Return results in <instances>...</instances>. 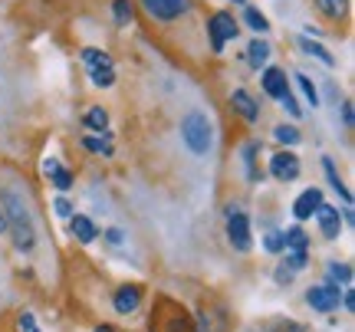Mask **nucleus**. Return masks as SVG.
Returning <instances> with one entry per match:
<instances>
[{"mask_svg":"<svg viewBox=\"0 0 355 332\" xmlns=\"http://www.w3.org/2000/svg\"><path fill=\"white\" fill-rule=\"evenodd\" d=\"M270 53H273V50H270V43H266L263 37H254L250 43H247V63L260 73V69L270 63Z\"/></svg>","mask_w":355,"mask_h":332,"instance_id":"16","label":"nucleus"},{"mask_svg":"<svg viewBox=\"0 0 355 332\" xmlns=\"http://www.w3.org/2000/svg\"><path fill=\"white\" fill-rule=\"evenodd\" d=\"M257 152H263V148H260V141H247V145H243V168H247V181H250V184H257V181H263V171H260V168H257Z\"/></svg>","mask_w":355,"mask_h":332,"instance_id":"19","label":"nucleus"},{"mask_svg":"<svg viewBox=\"0 0 355 332\" xmlns=\"http://www.w3.org/2000/svg\"><path fill=\"white\" fill-rule=\"evenodd\" d=\"M260 89L270 96V99H283V92L290 89V79H286V69H279V66H263L260 69Z\"/></svg>","mask_w":355,"mask_h":332,"instance_id":"9","label":"nucleus"},{"mask_svg":"<svg viewBox=\"0 0 355 332\" xmlns=\"http://www.w3.org/2000/svg\"><path fill=\"white\" fill-rule=\"evenodd\" d=\"M89 79H92V86H99V89L115 86V63L112 66H89Z\"/></svg>","mask_w":355,"mask_h":332,"instance_id":"23","label":"nucleus"},{"mask_svg":"<svg viewBox=\"0 0 355 332\" xmlns=\"http://www.w3.org/2000/svg\"><path fill=\"white\" fill-rule=\"evenodd\" d=\"M343 309H345V313H355V293H352V290H345V293H343Z\"/></svg>","mask_w":355,"mask_h":332,"instance_id":"38","label":"nucleus"},{"mask_svg":"<svg viewBox=\"0 0 355 332\" xmlns=\"http://www.w3.org/2000/svg\"><path fill=\"white\" fill-rule=\"evenodd\" d=\"M322 171H326L329 188L343 198V204H352V191H349V188H345V181L339 178V168H336V161H332V158H322Z\"/></svg>","mask_w":355,"mask_h":332,"instance_id":"17","label":"nucleus"},{"mask_svg":"<svg viewBox=\"0 0 355 332\" xmlns=\"http://www.w3.org/2000/svg\"><path fill=\"white\" fill-rule=\"evenodd\" d=\"M296 46H300V50H303L306 56H316V60H319L322 66H336V56H332V53L326 50V46L319 43V40H313V37H300V40H296Z\"/></svg>","mask_w":355,"mask_h":332,"instance_id":"18","label":"nucleus"},{"mask_svg":"<svg viewBox=\"0 0 355 332\" xmlns=\"http://www.w3.org/2000/svg\"><path fill=\"white\" fill-rule=\"evenodd\" d=\"M53 211H56L60 218H69V214H76V207H73V201H69L66 194H60V198H53Z\"/></svg>","mask_w":355,"mask_h":332,"instance_id":"33","label":"nucleus"},{"mask_svg":"<svg viewBox=\"0 0 355 332\" xmlns=\"http://www.w3.org/2000/svg\"><path fill=\"white\" fill-rule=\"evenodd\" d=\"M241 33V24L234 20V13L227 10H217L211 20H207V37H211V50L214 53H224L227 40H237Z\"/></svg>","mask_w":355,"mask_h":332,"instance_id":"3","label":"nucleus"},{"mask_svg":"<svg viewBox=\"0 0 355 332\" xmlns=\"http://www.w3.org/2000/svg\"><path fill=\"white\" fill-rule=\"evenodd\" d=\"M273 277H277V283H279V286H290V283H293V270H286V267H283V263H279V267H277V273H273Z\"/></svg>","mask_w":355,"mask_h":332,"instance_id":"36","label":"nucleus"},{"mask_svg":"<svg viewBox=\"0 0 355 332\" xmlns=\"http://www.w3.org/2000/svg\"><path fill=\"white\" fill-rule=\"evenodd\" d=\"M66 220H69V234H73L79 243H92L99 237V227H96L92 218H86V214H69Z\"/></svg>","mask_w":355,"mask_h":332,"instance_id":"14","label":"nucleus"},{"mask_svg":"<svg viewBox=\"0 0 355 332\" xmlns=\"http://www.w3.org/2000/svg\"><path fill=\"white\" fill-rule=\"evenodd\" d=\"M279 105L286 109V115H290V119H300V115H303V105L296 103V96H293V89L283 92V99H279Z\"/></svg>","mask_w":355,"mask_h":332,"instance_id":"31","label":"nucleus"},{"mask_svg":"<svg viewBox=\"0 0 355 332\" xmlns=\"http://www.w3.org/2000/svg\"><path fill=\"white\" fill-rule=\"evenodd\" d=\"M0 201H3V220H7V230L13 234V247L20 254H30L37 247V224H33V211L26 204V198L17 188H3L0 191Z\"/></svg>","mask_w":355,"mask_h":332,"instance_id":"1","label":"nucleus"},{"mask_svg":"<svg viewBox=\"0 0 355 332\" xmlns=\"http://www.w3.org/2000/svg\"><path fill=\"white\" fill-rule=\"evenodd\" d=\"M230 109L241 115L243 122H250V125H254V122H260V99H254L247 89H234V92H230Z\"/></svg>","mask_w":355,"mask_h":332,"instance_id":"10","label":"nucleus"},{"mask_svg":"<svg viewBox=\"0 0 355 332\" xmlns=\"http://www.w3.org/2000/svg\"><path fill=\"white\" fill-rule=\"evenodd\" d=\"M83 125H86L92 135H112V132H109V112H105L102 105H92V109L83 112Z\"/></svg>","mask_w":355,"mask_h":332,"instance_id":"15","label":"nucleus"},{"mask_svg":"<svg viewBox=\"0 0 355 332\" xmlns=\"http://www.w3.org/2000/svg\"><path fill=\"white\" fill-rule=\"evenodd\" d=\"M339 112H343V125L352 128L355 125V109H352V103H349V99H343V103H339Z\"/></svg>","mask_w":355,"mask_h":332,"instance_id":"35","label":"nucleus"},{"mask_svg":"<svg viewBox=\"0 0 355 332\" xmlns=\"http://www.w3.org/2000/svg\"><path fill=\"white\" fill-rule=\"evenodd\" d=\"M43 175H46V178L53 181V188H60L63 194L69 191L73 184H76L73 171H69V168H66L63 161H60V158H46V161H43Z\"/></svg>","mask_w":355,"mask_h":332,"instance_id":"12","label":"nucleus"},{"mask_svg":"<svg viewBox=\"0 0 355 332\" xmlns=\"http://www.w3.org/2000/svg\"><path fill=\"white\" fill-rule=\"evenodd\" d=\"M227 241L234 250L247 254L254 247V234H250V218L241 207H227Z\"/></svg>","mask_w":355,"mask_h":332,"instance_id":"4","label":"nucleus"},{"mask_svg":"<svg viewBox=\"0 0 355 332\" xmlns=\"http://www.w3.org/2000/svg\"><path fill=\"white\" fill-rule=\"evenodd\" d=\"M141 7L158 24H175L188 13V0H141Z\"/></svg>","mask_w":355,"mask_h":332,"instance_id":"6","label":"nucleus"},{"mask_svg":"<svg viewBox=\"0 0 355 332\" xmlns=\"http://www.w3.org/2000/svg\"><path fill=\"white\" fill-rule=\"evenodd\" d=\"M316 3V10L322 17H329V20H343L345 13H349V0H313Z\"/></svg>","mask_w":355,"mask_h":332,"instance_id":"22","label":"nucleus"},{"mask_svg":"<svg viewBox=\"0 0 355 332\" xmlns=\"http://www.w3.org/2000/svg\"><path fill=\"white\" fill-rule=\"evenodd\" d=\"M243 24L250 26L257 37H263L266 30H270V20H266V13L257 10V7H247V10H243Z\"/></svg>","mask_w":355,"mask_h":332,"instance_id":"24","label":"nucleus"},{"mask_svg":"<svg viewBox=\"0 0 355 332\" xmlns=\"http://www.w3.org/2000/svg\"><path fill=\"white\" fill-rule=\"evenodd\" d=\"M102 237H105V241H109V243H115V247H119V243L125 241V234H122V230H119V227H109V230H102Z\"/></svg>","mask_w":355,"mask_h":332,"instance_id":"37","label":"nucleus"},{"mask_svg":"<svg viewBox=\"0 0 355 332\" xmlns=\"http://www.w3.org/2000/svg\"><path fill=\"white\" fill-rule=\"evenodd\" d=\"M3 230H7V220H3V214H0V234H3Z\"/></svg>","mask_w":355,"mask_h":332,"instance_id":"40","label":"nucleus"},{"mask_svg":"<svg viewBox=\"0 0 355 332\" xmlns=\"http://www.w3.org/2000/svg\"><path fill=\"white\" fill-rule=\"evenodd\" d=\"M181 141L188 145L191 155H207L211 145H214V128H211V119L204 112H188L181 119Z\"/></svg>","mask_w":355,"mask_h":332,"instance_id":"2","label":"nucleus"},{"mask_svg":"<svg viewBox=\"0 0 355 332\" xmlns=\"http://www.w3.org/2000/svg\"><path fill=\"white\" fill-rule=\"evenodd\" d=\"M83 63H86V66H112V56H109L105 50L86 46V50H83Z\"/></svg>","mask_w":355,"mask_h":332,"instance_id":"30","label":"nucleus"},{"mask_svg":"<svg viewBox=\"0 0 355 332\" xmlns=\"http://www.w3.org/2000/svg\"><path fill=\"white\" fill-rule=\"evenodd\" d=\"M92 332H115L112 326H99V329H92Z\"/></svg>","mask_w":355,"mask_h":332,"instance_id":"39","label":"nucleus"},{"mask_svg":"<svg viewBox=\"0 0 355 332\" xmlns=\"http://www.w3.org/2000/svg\"><path fill=\"white\" fill-rule=\"evenodd\" d=\"M306 303H309V309L332 316V313L339 309V303H343V290H339V283H329V280L316 283V286L306 290Z\"/></svg>","mask_w":355,"mask_h":332,"instance_id":"5","label":"nucleus"},{"mask_svg":"<svg viewBox=\"0 0 355 332\" xmlns=\"http://www.w3.org/2000/svg\"><path fill=\"white\" fill-rule=\"evenodd\" d=\"M17 329L20 332H40V326H37V316H33V313H20V320H17Z\"/></svg>","mask_w":355,"mask_h":332,"instance_id":"34","label":"nucleus"},{"mask_svg":"<svg viewBox=\"0 0 355 332\" xmlns=\"http://www.w3.org/2000/svg\"><path fill=\"white\" fill-rule=\"evenodd\" d=\"M273 139H277L279 145H286V148H296V145L303 141V135H300L296 125H277L273 128Z\"/></svg>","mask_w":355,"mask_h":332,"instance_id":"27","label":"nucleus"},{"mask_svg":"<svg viewBox=\"0 0 355 332\" xmlns=\"http://www.w3.org/2000/svg\"><path fill=\"white\" fill-rule=\"evenodd\" d=\"M322 201H326V198H322V191H319V188H306V191L293 201V218H296V220H309L313 214H316V207L322 204Z\"/></svg>","mask_w":355,"mask_h":332,"instance_id":"13","label":"nucleus"},{"mask_svg":"<svg viewBox=\"0 0 355 332\" xmlns=\"http://www.w3.org/2000/svg\"><path fill=\"white\" fill-rule=\"evenodd\" d=\"M230 3H247V0H230Z\"/></svg>","mask_w":355,"mask_h":332,"instance_id":"41","label":"nucleus"},{"mask_svg":"<svg viewBox=\"0 0 355 332\" xmlns=\"http://www.w3.org/2000/svg\"><path fill=\"white\" fill-rule=\"evenodd\" d=\"M306 247H309V234L300 224L283 230V250H306Z\"/></svg>","mask_w":355,"mask_h":332,"instance_id":"21","label":"nucleus"},{"mask_svg":"<svg viewBox=\"0 0 355 332\" xmlns=\"http://www.w3.org/2000/svg\"><path fill=\"white\" fill-rule=\"evenodd\" d=\"M296 86H300V92L306 96V103L309 105H319L322 99H319V89H316V82L306 76V73H296Z\"/></svg>","mask_w":355,"mask_h":332,"instance_id":"29","label":"nucleus"},{"mask_svg":"<svg viewBox=\"0 0 355 332\" xmlns=\"http://www.w3.org/2000/svg\"><path fill=\"white\" fill-rule=\"evenodd\" d=\"M263 250L266 254H283V230H270V234H266Z\"/></svg>","mask_w":355,"mask_h":332,"instance_id":"32","label":"nucleus"},{"mask_svg":"<svg viewBox=\"0 0 355 332\" xmlns=\"http://www.w3.org/2000/svg\"><path fill=\"white\" fill-rule=\"evenodd\" d=\"M112 20H115V26H128L132 20H135L132 0H112Z\"/></svg>","mask_w":355,"mask_h":332,"instance_id":"25","label":"nucleus"},{"mask_svg":"<svg viewBox=\"0 0 355 332\" xmlns=\"http://www.w3.org/2000/svg\"><path fill=\"white\" fill-rule=\"evenodd\" d=\"M141 303V286L135 283H125V286H119L112 293V309L115 313H122V316H132Z\"/></svg>","mask_w":355,"mask_h":332,"instance_id":"11","label":"nucleus"},{"mask_svg":"<svg viewBox=\"0 0 355 332\" xmlns=\"http://www.w3.org/2000/svg\"><path fill=\"white\" fill-rule=\"evenodd\" d=\"M313 218H316V224H319V230H322L326 241H339V234H343V214H339V207L322 201Z\"/></svg>","mask_w":355,"mask_h":332,"instance_id":"8","label":"nucleus"},{"mask_svg":"<svg viewBox=\"0 0 355 332\" xmlns=\"http://www.w3.org/2000/svg\"><path fill=\"white\" fill-rule=\"evenodd\" d=\"M283 267L293 270V273H300V270L309 267V250H283Z\"/></svg>","mask_w":355,"mask_h":332,"instance_id":"28","label":"nucleus"},{"mask_svg":"<svg viewBox=\"0 0 355 332\" xmlns=\"http://www.w3.org/2000/svg\"><path fill=\"white\" fill-rule=\"evenodd\" d=\"M83 148L89 155H102V158H112L115 148H112V135H83Z\"/></svg>","mask_w":355,"mask_h":332,"instance_id":"20","label":"nucleus"},{"mask_svg":"<svg viewBox=\"0 0 355 332\" xmlns=\"http://www.w3.org/2000/svg\"><path fill=\"white\" fill-rule=\"evenodd\" d=\"M326 273H329V283H352V263H339V260H329L326 263Z\"/></svg>","mask_w":355,"mask_h":332,"instance_id":"26","label":"nucleus"},{"mask_svg":"<svg viewBox=\"0 0 355 332\" xmlns=\"http://www.w3.org/2000/svg\"><path fill=\"white\" fill-rule=\"evenodd\" d=\"M300 171H303V165H300L296 152H273V158H270V178L296 181L300 178Z\"/></svg>","mask_w":355,"mask_h":332,"instance_id":"7","label":"nucleus"}]
</instances>
